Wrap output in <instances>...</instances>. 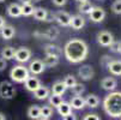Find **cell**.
<instances>
[{
    "label": "cell",
    "instance_id": "obj_41",
    "mask_svg": "<svg viewBox=\"0 0 121 120\" xmlns=\"http://www.w3.org/2000/svg\"><path fill=\"white\" fill-rule=\"evenodd\" d=\"M0 120H6L5 114H4V113H1V112H0Z\"/></svg>",
    "mask_w": 121,
    "mask_h": 120
},
{
    "label": "cell",
    "instance_id": "obj_23",
    "mask_svg": "<svg viewBox=\"0 0 121 120\" xmlns=\"http://www.w3.org/2000/svg\"><path fill=\"white\" fill-rule=\"evenodd\" d=\"M26 114L31 120H39L41 118V107H39L36 105H32L28 108Z\"/></svg>",
    "mask_w": 121,
    "mask_h": 120
},
{
    "label": "cell",
    "instance_id": "obj_18",
    "mask_svg": "<svg viewBox=\"0 0 121 120\" xmlns=\"http://www.w3.org/2000/svg\"><path fill=\"white\" fill-rule=\"evenodd\" d=\"M48 14H49V11L44 7H35L34 9V13H32L34 18L40 22H46L48 18Z\"/></svg>",
    "mask_w": 121,
    "mask_h": 120
},
{
    "label": "cell",
    "instance_id": "obj_8",
    "mask_svg": "<svg viewBox=\"0 0 121 120\" xmlns=\"http://www.w3.org/2000/svg\"><path fill=\"white\" fill-rule=\"evenodd\" d=\"M95 76V71L94 67L91 65H82L78 68V77L82 80H91Z\"/></svg>",
    "mask_w": 121,
    "mask_h": 120
},
{
    "label": "cell",
    "instance_id": "obj_17",
    "mask_svg": "<svg viewBox=\"0 0 121 120\" xmlns=\"http://www.w3.org/2000/svg\"><path fill=\"white\" fill-rule=\"evenodd\" d=\"M16 35V29L11 24H5L1 29H0V36L4 40H11Z\"/></svg>",
    "mask_w": 121,
    "mask_h": 120
},
{
    "label": "cell",
    "instance_id": "obj_22",
    "mask_svg": "<svg viewBox=\"0 0 121 120\" xmlns=\"http://www.w3.org/2000/svg\"><path fill=\"white\" fill-rule=\"evenodd\" d=\"M67 88L65 87V84L62 80H56L53 87H52V94H55V95H59V96H62L65 93H66Z\"/></svg>",
    "mask_w": 121,
    "mask_h": 120
},
{
    "label": "cell",
    "instance_id": "obj_37",
    "mask_svg": "<svg viewBox=\"0 0 121 120\" xmlns=\"http://www.w3.org/2000/svg\"><path fill=\"white\" fill-rule=\"evenodd\" d=\"M6 67H7V60H5L4 58L0 57V71L6 70Z\"/></svg>",
    "mask_w": 121,
    "mask_h": 120
},
{
    "label": "cell",
    "instance_id": "obj_32",
    "mask_svg": "<svg viewBox=\"0 0 121 120\" xmlns=\"http://www.w3.org/2000/svg\"><path fill=\"white\" fill-rule=\"evenodd\" d=\"M53 115V107L52 106H42L41 107V118L49 119Z\"/></svg>",
    "mask_w": 121,
    "mask_h": 120
},
{
    "label": "cell",
    "instance_id": "obj_42",
    "mask_svg": "<svg viewBox=\"0 0 121 120\" xmlns=\"http://www.w3.org/2000/svg\"><path fill=\"white\" fill-rule=\"evenodd\" d=\"M21 4H26V3H31V0H18Z\"/></svg>",
    "mask_w": 121,
    "mask_h": 120
},
{
    "label": "cell",
    "instance_id": "obj_35",
    "mask_svg": "<svg viewBox=\"0 0 121 120\" xmlns=\"http://www.w3.org/2000/svg\"><path fill=\"white\" fill-rule=\"evenodd\" d=\"M68 3V0H52V4L56 7H62Z\"/></svg>",
    "mask_w": 121,
    "mask_h": 120
},
{
    "label": "cell",
    "instance_id": "obj_3",
    "mask_svg": "<svg viewBox=\"0 0 121 120\" xmlns=\"http://www.w3.org/2000/svg\"><path fill=\"white\" fill-rule=\"evenodd\" d=\"M30 76V72L28 70V67H25L24 65L19 64V65H14L11 71H10V78L12 82L14 83H24Z\"/></svg>",
    "mask_w": 121,
    "mask_h": 120
},
{
    "label": "cell",
    "instance_id": "obj_27",
    "mask_svg": "<svg viewBox=\"0 0 121 120\" xmlns=\"http://www.w3.org/2000/svg\"><path fill=\"white\" fill-rule=\"evenodd\" d=\"M43 64L46 67H55L59 64V58L53 55H46V58L43 59Z\"/></svg>",
    "mask_w": 121,
    "mask_h": 120
},
{
    "label": "cell",
    "instance_id": "obj_38",
    "mask_svg": "<svg viewBox=\"0 0 121 120\" xmlns=\"http://www.w3.org/2000/svg\"><path fill=\"white\" fill-rule=\"evenodd\" d=\"M62 120H78V119H77V115L74 113H70V114L62 116Z\"/></svg>",
    "mask_w": 121,
    "mask_h": 120
},
{
    "label": "cell",
    "instance_id": "obj_44",
    "mask_svg": "<svg viewBox=\"0 0 121 120\" xmlns=\"http://www.w3.org/2000/svg\"><path fill=\"white\" fill-rule=\"evenodd\" d=\"M40 1H42V0H31V3H40Z\"/></svg>",
    "mask_w": 121,
    "mask_h": 120
},
{
    "label": "cell",
    "instance_id": "obj_4",
    "mask_svg": "<svg viewBox=\"0 0 121 120\" xmlns=\"http://www.w3.org/2000/svg\"><path fill=\"white\" fill-rule=\"evenodd\" d=\"M16 96L14 85L9 80H3L0 83V97L4 100H12Z\"/></svg>",
    "mask_w": 121,
    "mask_h": 120
},
{
    "label": "cell",
    "instance_id": "obj_14",
    "mask_svg": "<svg viewBox=\"0 0 121 120\" xmlns=\"http://www.w3.org/2000/svg\"><path fill=\"white\" fill-rule=\"evenodd\" d=\"M43 52L46 55H53V57H58V58H60L62 55V49L59 46L53 44V43L46 44L43 48Z\"/></svg>",
    "mask_w": 121,
    "mask_h": 120
},
{
    "label": "cell",
    "instance_id": "obj_31",
    "mask_svg": "<svg viewBox=\"0 0 121 120\" xmlns=\"http://www.w3.org/2000/svg\"><path fill=\"white\" fill-rule=\"evenodd\" d=\"M58 35H59V31H58V29L54 28V27H53V28H49L47 32L42 34V36L47 37L48 40H54V39L58 37Z\"/></svg>",
    "mask_w": 121,
    "mask_h": 120
},
{
    "label": "cell",
    "instance_id": "obj_16",
    "mask_svg": "<svg viewBox=\"0 0 121 120\" xmlns=\"http://www.w3.org/2000/svg\"><path fill=\"white\" fill-rule=\"evenodd\" d=\"M6 12L11 18H18V17L22 16V7L18 3H11L7 6Z\"/></svg>",
    "mask_w": 121,
    "mask_h": 120
},
{
    "label": "cell",
    "instance_id": "obj_39",
    "mask_svg": "<svg viewBox=\"0 0 121 120\" xmlns=\"http://www.w3.org/2000/svg\"><path fill=\"white\" fill-rule=\"evenodd\" d=\"M6 24V21H5V17H3V16H0V29H1L4 25Z\"/></svg>",
    "mask_w": 121,
    "mask_h": 120
},
{
    "label": "cell",
    "instance_id": "obj_11",
    "mask_svg": "<svg viewBox=\"0 0 121 120\" xmlns=\"http://www.w3.org/2000/svg\"><path fill=\"white\" fill-rule=\"evenodd\" d=\"M41 85H42V84H41V80H40L37 77H35V76H29V78L24 82L25 89H26L28 91H31V93H34L35 90H37Z\"/></svg>",
    "mask_w": 121,
    "mask_h": 120
},
{
    "label": "cell",
    "instance_id": "obj_43",
    "mask_svg": "<svg viewBox=\"0 0 121 120\" xmlns=\"http://www.w3.org/2000/svg\"><path fill=\"white\" fill-rule=\"evenodd\" d=\"M76 1H77L78 4H80V3H85V1H89V0H76Z\"/></svg>",
    "mask_w": 121,
    "mask_h": 120
},
{
    "label": "cell",
    "instance_id": "obj_26",
    "mask_svg": "<svg viewBox=\"0 0 121 120\" xmlns=\"http://www.w3.org/2000/svg\"><path fill=\"white\" fill-rule=\"evenodd\" d=\"M94 5L90 1H85V3H80L78 4V12L80 14H89L90 11L92 10Z\"/></svg>",
    "mask_w": 121,
    "mask_h": 120
},
{
    "label": "cell",
    "instance_id": "obj_19",
    "mask_svg": "<svg viewBox=\"0 0 121 120\" xmlns=\"http://www.w3.org/2000/svg\"><path fill=\"white\" fill-rule=\"evenodd\" d=\"M70 105L73 109H77V111H80L85 107V98L80 95H74L71 101H70Z\"/></svg>",
    "mask_w": 121,
    "mask_h": 120
},
{
    "label": "cell",
    "instance_id": "obj_36",
    "mask_svg": "<svg viewBox=\"0 0 121 120\" xmlns=\"http://www.w3.org/2000/svg\"><path fill=\"white\" fill-rule=\"evenodd\" d=\"M83 120H101V118H99L97 114L91 113V114H86V115L83 118Z\"/></svg>",
    "mask_w": 121,
    "mask_h": 120
},
{
    "label": "cell",
    "instance_id": "obj_13",
    "mask_svg": "<svg viewBox=\"0 0 121 120\" xmlns=\"http://www.w3.org/2000/svg\"><path fill=\"white\" fill-rule=\"evenodd\" d=\"M85 25V18L79 13V14H73L71 16V22H70V27L74 30H80L83 29Z\"/></svg>",
    "mask_w": 121,
    "mask_h": 120
},
{
    "label": "cell",
    "instance_id": "obj_46",
    "mask_svg": "<svg viewBox=\"0 0 121 120\" xmlns=\"http://www.w3.org/2000/svg\"><path fill=\"white\" fill-rule=\"evenodd\" d=\"M6 1V0H0V3H5Z\"/></svg>",
    "mask_w": 121,
    "mask_h": 120
},
{
    "label": "cell",
    "instance_id": "obj_40",
    "mask_svg": "<svg viewBox=\"0 0 121 120\" xmlns=\"http://www.w3.org/2000/svg\"><path fill=\"white\" fill-rule=\"evenodd\" d=\"M115 52H116V53H120V54H121V41L116 42V49H115Z\"/></svg>",
    "mask_w": 121,
    "mask_h": 120
},
{
    "label": "cell",
    "instance_id": "obj_29",
    "mask_svg": "<svg viewBox=\"0 0 121 120\" xmlns=\"http://www.w3.org/2000/svg\"><path fill=\"white\" fill-rule=\"evenodd\" d=\"M62 82H64L65 87L67 89H72L74 85H76V83H77V79H76V77L73 75H67V76H65V78L62 79Z\"/></svg>",
    "mask_w": 121,
    "mask_h": 120
},
{
    "label": "cell",
    "instance_id": "obj_6",
    "mask_svg": "<svg viewBox=\"0 0 121 120\" xmlns=\"http://www.w3.org/2000/svg\"><path fill=\"white\" fill-rule=\"evenodd\" d=\"M31 55H32V53L28 47H19V48L16 49L13 59L19 64H25L30 60Z\"/></svg>",
    "mask_w": 121,
    "mask_h": 120
},
{
    "label": "cell",
    "instance_id": "obj_15",
    "mask_svg": "<svg viewBox=\"0 0 121 120\" xmlns=\"http://www.w3.org/2000/svg\"><path fill=\"white\" fill-rule=\"evenodd\" d=\"M106 67L113 76H121V60H117V59L110 60Z\"/></svg>",
    "mask_w": 121,
    "mask_h": 120
},
{
    "label": "cell",
    "instance_id": "obj_33",
    "mask_svg": "<svg viewBox=\"0 0 121 120\" xmlns=\"http://www.w3.org/2000/svg\"><path fill=\"white\" fill-rule=\"evenodd\" d=\"M71 90H72V93H73L74 95H80V96H82V94H84V91H85V85L77 82L76 85H74Z\"/></svg>",
    "mask_w": 121,
    "mask_h": 120
},
{
    "label": "cell",
    "instance_id": "obj_7",
    "mask_svg": "<svg viewBox=\"0 0 121 120\" xmlns=\"http://www.w3.org/2000/svg\"><path fill=\"white\" fill-rule=\"evenodd\" d=\"M106 16H107V13H106V10L103 9V7H101V6H94L92 10L89 13V19L91 22H94V23H101V22L104 21Z\"/></svg>",
    "mask_w": 121,
    "mask_h": 120
},
{
    "label": "cell",
    "instance_id": "obj_10",
    "mask_svg": "<svg viewBox=\"0 0 121 120\" xmlns=\"http://www.w3.org/2000/svg\"><path fill=\"white\" fill-rule=\"evenodd\" d=\"M28 70H29V72H30L31 75L37 76V75H41V73L44 72L46 66H44V64H43L42 60H40V59H34V60L30 61V64H29V66H28Z\"/></svg>",
    "mask_w": 121,
    "mask_h": 120
},
{
    "label": "cell",
    "instance_id": "obj_45",
    "mask_svg": "<svg viewBox=\"0 0 121 120\" xmlns=\"http://www.w3.org/2000/svg\"><path fill=\"white\" fill-rule=\"evenodd\" d=\"M39 120H49V119H46V118H40Z\"/></svg>",
    "mask_w": 121,
    "mask_h": 120
},
{
    "label": "cell",
    "instance_id": "obj_34",
    "mask_svg": "<svg viewBox=\"0 0 121 120\" xmlns=\"http://www.w3.org/2000/svg\"><path fill=\"white\" fill-rule=\"evenodd\" d=\"M112 11L115 14H121V0H115L112 4Z\"/></svg>",
    "mask_w": 121,
    "mask_h": 120
},
{
    "label": "cell",
    "instance_id": "obj_1",
    "mask_svg": "<svg viewBox=\"0 0 121 120\" xmlns=\"http://www.w3.org/2000/svg\"><path fill=\"white\" fill-rule=\"evenodd\" d=\"M62 53L68 62L79 64L84 61L89 54V46L82 39H71L64 46Z\"/></svg>",
    "mask_w": 121,
    "mask_h": 120
},
{
    "label": "cell",
    "instance_id": "obj_21",
    "mask_svg": "<svg viewBox=\"0 0 121 120\" xmlns=\"http://www.w3.org/2000/svg\"><path fill=\"white\" fill-rule=\"evenodd\" d=\"M14 52H16V48L12 46H5L3 47V49L0 50V57L4 58L5 60H12L14 57Z\"/></svg>",
    "mask_w": 121,
    "mask_h": 120
},
{
    "label": "cell",
    "instance_id": "obj_25",
    "mask_svg": "<svg viewBox=\"0 0 121 120\" xmlns=\"http://www.w3.org/2000/svg\"><path fill=\"white\" fill-rule=\"evenodd\" d=\"M56 109H58V113H59L61 116H65V115H67V114L72 113V107H71V105H70V102H65V101L61 102V103L56 107Z\"/></svg>",
    "mask_w": 121,
    "mask_h": 120
},
{
    "label": "cell",
    "instance_id": "obj_28",
    "mask_svg": "<svg viewBox=\"0 0 121 120\" xmlns=\"http://www.w3.org/2000/svg\"><path fill=\"white\" fill-rule=\"evenodd\" d=\"M21 7H22V16H25V17H30V16H32V13H34V5H32V3H26V4H22L21 5Z\"/></svg>",
    "mask_w": 121,
    "mask_h": 120
},
{
    "label": "cell",
    "instance_id": "obj_24",
    "mask_svg": "<svg viewBox=\"0 0 121 120\" xmlns=\"http://www.w3.org/2000/svg\"><path fill=\"white\" fill-rule=\"evenodd\" d=\"M99 97L95 94H89L85 97V106H88L90 108H96L99 105Z\"/></svg>",
    "mask_w": 121,
    "mask_h": 120
},
{
    "label": "cell",
    "instance_id": "obj_5",
    "mask_svg": "<svg viewBox=\"0 0 121 120\" xmlns=\"http://www.w3.org/2000/svg\"><path fill=\"white\" fill-rule=\"evenodd\" d=\"M97 42L102 47H110L114 43V35L108 30H101L97 32Z\"/></svg>",
    "mask_w": 121,
    "mask_h": 120
},
{
    "label": "cell",
    "instance_id": "obj_2",
    "mask_svg": "<svg viewBox=\"0 0 121 120\" xmlns=\"http://www.w3.org/2000/svg\"><path fill=\"white\" fill-rule=\"evenodd\" d=\"M103 111L113 119L121 118V91H110L104 97Z\"/></svg>",
    "mask_w": 121,
    "mask_h": 120
},
{
    "label": "cell",
    "instance_id": "obj_30",
    "mask_svg": "<svg viewBox=\"0 0 121 120\" xmlns=\"http://www.w3.org/2000/svg\"><path fill=\"white\" fill-rule=\"evenodd\" d=\"M48 100H49V106H53V107H55V108H56V107L61 103L62 101H64L61 96L55 95V94H52V95H49Z\"/></svg>",
    "mask_w": 121,
    "mask_h": 120
},
{
    "label": "cell",
    "instance_id": "obj_9",
    "mask_svg": "<svg viewBox=\"0 0 121 120\" xmlns=\"http://www.w3.org/2000/svg\"><path fill=\"white\" fill-rule=\"evenodd\" d=\"M54 21L61 25V27H70V22H71V14L66 12V11H56L53 13Z\"/></svg>",
    "mask_w": 121,
    "mask_h": 120
},
{
    "label": "cell",
    "instance_id": "obj_20",
    "mask_svg": "<svg viewBox=\"0 0 121 120\" xmlns=\"http://www.w3.org/2000/svg\"><path fill=\"white\" fill-rule=\"evenodd\" d=\"M49 95H50V90L47 87H44V85H41L37 90L34 91V97L37 98V100H41V101L48 98Z\"/></svg>",
    "mask_w": 121,
    "mask_h": 120
},
{
    "label": "cell",
    "instance_id": "obj_12",
    "mask_svg": "<svg viewBox=\"0 0 121 120\" xmlns=\"http://www.w3.org/2000/svg\"><path fill=\"white\" fill-rule=\"evenodd\" d=\"M101 87L103 90L107 91H114L117 87V82L114 77H104L101 80Z\"/></svg>",
    "mask_w": 121,
    "mask_h": 120
}]
</instances>
